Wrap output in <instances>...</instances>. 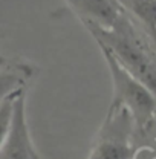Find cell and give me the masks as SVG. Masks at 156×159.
Instances as JSON below:
<instances>
[{
  "mask_svg": "<svg viewBox=\"0 0 156 159\" xmlns=\"http://www.w3.org/2000/svg\"><path fill=\"white\" fill-rule=\"evenodd\" d=\"M84 25L95 37L98 46L106 48L129 74L147 86L156 97V63L122 16L110 29L99 28L92 23Z\"/></svg>",
  "mask_w": 156,
  "mask_h": 159,
  "instance_id": "obj_1",
  "label": "cell"
},
{
  "mask_svg": "<svg viewBox=\"0 0 156 159\" xmlns=\"http://www.w3.org/2000/svg\"><path fill=\"white\" fill-rule=\"evenodd\" d=\"M99 49L107 63L113 84V101L110 106L122 107L136 125L147 127L156 113L155 93L132 74H129L106 48L99 46Z\"/></svg>",
  "mask_w": 156,
  "mask_h": 159,
  "instance_id": "obj_2",
  "label": "cell"
},
{
  "mask_svg": "<svg viewBox=\"0 0 156 159\" xmlns=\"http://www.w3.org/2000/svg\"><path fill=\"white\" fill-rule=\"evenodd\" d=\"M32 142L26 119V98L21 90L14 102V115L9 133L0 147V159H31Z\"/></svg>",
  "mask_w": 156,
  "mask_h": 159,
  "instance_id": "obj_3",
  "label": "cell"
},
{
  "mask_svg": "<svg viewBox=\"0 0 156 159\" xmlns=\"http://www.w3.org/2000/svg\"><path fill=\"white\" fill-rule=\"evenodd\" d=\"M83 23H92L110 29L121 19V6L117 0H66Z\"/></svg>",
  "mask_w": 156,
  "mask_h": 159,
  "instance_id": "obj_4",
  "label": "cell"
},
{
  "mask_svg": "<svg viewBox=\"0 0 156 159\" xmlns=\"http://www.w3.org/2000/svg\"><path fill=\"white\" fill-rule=\"evenodd\" d=\"M132 155L130 145L122 136L115 135V132L107 133L103 130L87 159H130Z\"/></svg>",
  "mask_w": 156,
  "mask_h": 159,
  "instance_id": "obj_5",
  "label": "cell"
},
{
  "mask_svg": "<svg viewBox=\"0 0 156 159\" xmlns=\"http://www.w3.org/2000/svg\"><path fill=\"white\" fill-rule=\"evenodd\" d=\"M121 9L133 14L144 26L156 32V0H117Z\"/></svg>",
  "mask_w": 156,
  "mask_h": 159,
  "instance_id": "obj_6",
  "label": "cell"
},
{
  "mask_svg": "<svg viewBox=\"0 0 156 159\" xmlns=\"http://www.w3.org/2000/svg\"><path fill=\"white\" fill-rule=\"evenodd\" d=\"M25 77L17 69H0V102L23 89Z\"/></svg>",
  "mask_w": 156,
  "mask_h": 159,
  "instance_id": "obj_7",
  "label": "cell"
},
{
  "mask_svg": "<svg viewBox=\"0 0 156 159\" xmlns=\"http://www.w3.org/2000/svg\"><path fill=\"white\" fill-rule=\"evenodd\" d=\"M20 92L11 95L9 98H6L5 101L0 102V147L3 145L5 139L9 133L11 122H12V115H14V102H16V98H17V95Z\"/></svg>",
  "mask_w": 156,
  "mask_h": 159,
  "instance_id": "obj_8",
  "label": "cell"
}]
</instances>
